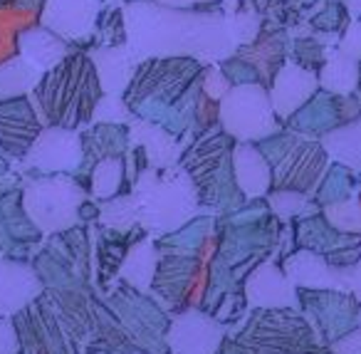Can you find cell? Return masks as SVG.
Returning a JSON list of instances; mask_svg holds the SVG:
<instances>
[{"label": "cell", "mask_w": 361, "mask_h": 354, "mask_svg": "<svg viewBox=\"0 0 361 354\" xmlns=\"http://www.w3.org/2000/svg\"><path fill=\"white\" fill-rule=\"evenodd\" d=\"M285 275L290 278L292 285L310 290H339V293H349L346 290L344 270L331 268L326 258L314 250H300V253L290 255L282 265Z\"/></svg>", "instance_id": "obj_13"}, {"label": "cell", "mask_w": 361, "mask_h": 354, "mask_svg": "<svg viewBox=\"0 0 361 354\" xmlns=\"http://www.w3.org/2000/svg\"><path fill=\"white\" fill-rule=\"evenodd\" d=\"M85 201L87 194L82 184L67 174L37 179L23 191V206L40 233H65L75 228Z\"/></svg>", "instance_id": "obj_4"}, {"label": "cell", "mask_w": 361, "mask_h": 354, "mask_svg": "<svg viewBox=\"0 0 361 354\" xmlns=\"http://www.w3.org/2000/svg\"><path fill=\"white\" fill-rule=\"evenodd\" d=\"M233 176L245 199H262L272 189V166L252 141H235L233 146Z\"/></svg>", "instance_id": "obj_14"}, {"label": "cell", "mask_w": 361, "mask_h": 354, "mask_svg": "<svg viewBox=\"0 0 361 354\" xmlns=\"http://www.w3.org/2000/svg\"><path fill=\"white\" fill-rule=\"evenodd\" d=\"M267 206H270L272 213L282 220L317 211V206L312 203L307 194H300V191H282V189H275L272 194H267Z\"/></svg>", "instance_id": "obj_28"}, {"label": "cell", "mask_w": 361, "mask_h": 354, "mask_svg": "<svg viewBox=\"0 0 361 354\" xmlns=\"http://www.w3.org/2000/svg\"><path fill=\"white\" fill-rule=\"evenodd\" d=\"M85 159L94 156L99 159H111V156H124L129 144V129L126 124H92L90 129L80 131Z\"/></svg>", "instance_id": "obj_21"}, {"label": "cell", "mask_w": 361, "mask_h": 354, "mask_svg": "<svg viewBox=\"0 0 361 354\" xmlns=\"http://www.w3.org/2000/svg\"><path fill=\"white\" fill-rule=\"evenodd\" d=\"M324 218L334 230L346 235L361 233V203L359 199H344L324 206Z\"/></svg>", "instance_id": "obj_27"}, {"label": "cell", "mask_w": 361, "mask_h": 354, "mask_svg": "<svg viewBox=\"0 0 361 354\" xmlns=\"http://www.w3.org/2000/svg\"><path fill=\"white\" fill-rule=\"evenodd\" d=\"M317 77H319V90L331 95H354L359 85V60H351L339 50H329Z\"/></svg>", "instance_id": "obj_23"}, {"label": "cell", "mask_w": 361, "mask_h": 354, "mask_svg": "<svg viewBox=\"0 0 361 354\" xmlns=\"http://www.w3.org/2000/svg\"><path fill=\"white\" fill-rule=\"evenodd\" d=\"M218 124L235 141H260L280 131V117L262 85H233L221 100Z\"/></svg>", "instance_id": "obj_5"}, {"label": "cell", "mask_w": 361, "mask_h": 354, "mask_svg": "<svg viewBox=\"0 0 361 354\" xmlns=\"http://www.w3.org/2000/svg\"><path fill=\"white\" fill-rule=\"evenodd\" d=\"M339 52L351 60H361V20H351L339 37Z\"/></svg>", "instance_id": "obj_33"}, {"label": "cell", "mask_w": 361, "mask_h": 354, "mask_svg": "<svg viewBox=\"0 0 361 354\" xmlns=\"http://www.w3.org/2000/svg\"><path fill=\"white\" fill-rule=\"evenodd\" d=\"M344 280H346V290H354L356 297H361V260L354 268L344 270Z\"/></svg>", "instance_id": "obj_37"}, {"label": "cell", "mask_w": 361, "mask_h": 354, "mask_svg": "<svg viewBox=\"0 0 361 354\" xmlns=\"http://www.w3.org/2000/svg\"><path fill=\"white\" fill-rule=\"evenodd\" d=\"M40 77L42 72L32 67L23 55H13L11 60L0 62V100L30 95Z\"/></svg>", "instance_id": "obj_24"}, {"label": "cell", "mask_w": 361, "mask_h": 354, "mask_svg": "<svg viewBox=\"0 0 361 354\" xmlns=\"http://www.w3.org/2000/svg\"><path fill=\"white\" fill-rule=\"evenodd\" d=\"M247 302L252 307H287V305H297L295 285L290 283V278L285 275V270L277 268L272 260L260 263L250 273L245 285Z\"/></svg>", "instance_id": "obj_16"}, {"label": "cell", "mask_w": 361, "mask_h": 354, "mask_svg": "<svg viewBox=\"0 0 361 354\" xmlns=\"http://www.w3.org/2000/svg\"><path fill=\"white\" fill-rule=\"evenodd\" d=\"M18 352V339L13 332V324L8 319H0V354H16Z\"/></svg>", "instance_id": "obj_34"}, {"label": "cell", "mask_w": 361, "mask_h": 354, "mask_svg": "<svg viewBox=\"0 0 361 354\" xmlns=\"http://www.w3.org/2000/svg\"><path fill=\"white\" fill-rule=\"evenodd\" d=\"M102 97L104 90L99 75L85 50H72L57 67L42 72L40 82L30 92L42 124L75 131L92 124V114Z\"/></svg>", "instance_id": "obj_2"}, {"label": "cell", "mask_w": 361, "mask_h": 354, "mask_svg": "<svg viewBox=\"0 0 361 354\" xmlns=\"http://www.w3.org/2000/svg\"><path fill=\"white\" fill-rule=\"evenodd\" d=\"M45 129L30 95L0 100V149L13 159H25L30 146Z\"/></svg>", "instance_id": "obj_8"}, {"label": "cell", "mask_w": 361, "mask_h": 354, "mask_svg": "<svg viewBox=\"0 0 361 354\" xmlns=\"http://www.w3.org/2000/svg\"><path fill=\"white\" fill-rule=\"evenodd\" d=\"M356 97L361 100V60H359V85H356Z\"/></svg>", "instance_id": "obj_39"}, {"label": "cell", "mask_w": 361, "mask_h": 354, "mask_svg": "<svg viewBox=\"0 0 361 354\" xmlns=\"http://www.w3.org/2000/svg\"><path fill=\"white\" fill-rule=\"evenodd\" d=\"M90 57L97 67L104 95H124V90L129 87L131 77H134L136 67L141 62L129 45L97 47V50H90Z\"/></svg>", "instance_id": "obj_19"}, {"label": "cell", "mask_w": 361, "mask_h": 354, "mask_svg": "<svg viewBox=\"0 0 361 354\" xmlns=\"http://www.w3.org/2000/svg\"><path fill=\"white\" fill-rule=\"evenodd\" d=\"M262 20L265 18L255 11H235V16L228 20V28H231V35L238 45H245V42H252L257 35H260V28H262Z\"/></svg>", "instance_id": "obj_31"}, {"label": "cell", "mask_w": 361, "mask_h": 354, "mask_svg": "<svg viewBox=\"0 0 361 354\" xmlns=\"http://www.w3.org/2000/svg\"><path fill=\"white\" fill-rule=\"evenodd\" d=\"M334 354H361V329H354L344 339L334 342Z\"/></svg>", "instance_id": "obj_35"}, {"label": "cell", "mask_w": 361, "mask_h": 354, "mask_svg": "<svg viewBox=\"0 0 361 354\" xmlns=\"http://www.w3.org/2000/svg\"><path fill=\"white\" fill-rule=\"evenodd\" d=\"M156 265H159V250H156L154 240L144 238L136 240L126 253L124 263L119 268V275L136 290H149V285L154 283Z\"/></svg>", "instance_id": "obj_22"}, {"label": "cell", "mask_w": 361, "mask_h": 354, "mask_svg": "<svg viewBox=\"0 0 361 354\" xmlns=\"http://www.w3.org/2000/svg\"><path fill=\"white\" fill-rule=\"evenodd\" d=\"M72 52V45L45 25H27L18 33V55H23L32 67L47 72L57 67Z\"/></svg>", "instance_id": "obj_18"}, {"label": "cell", "mask_w": 361, "mask_h": 354, "mask_svg": "<svg viewBox=\"0 0 361 354\" xmlns=\"http://www.w3.org/2000/svg\"><path fill=\"white\" fill-rule=\"evenodd\" d=\"M290 55L295 65L305 67V70H310V72H319L322 65L326 62L329 50H324V45H322L314 35L312 37L300 35L295 42H290Z\"/></svg>", "instance_id": "obj_29"}, {"label": "cell", "mask_w": 361, "mask_h": 354, "mask_svg": "<svg viewBox=\"0 0 361 354\" xmlns=\"http://www.w3.org/2000/svg\"><path fill=\"white\" fill-rule=\"evenodd\" d=\"M42 285L30 265L0 258V317H11L40 295Z\"/></svg>", "instance_id": "obj_15"}, {"label": "cell", "mask_w": 361, "mask_h": 354, "mask_svg": "<svg viewBox=\"0 0 361 354\" xmlns=\"http://www.w3.org/2000/svg\"><path fill=\"white\" fill-rule=\"evenodd\" d=\"M223 339V327L198 309L178 314L171 327L169 342L173 354H213Z\"/></svg>", "instance_id": "obj_12"}, {"label": "cell", "mask_w": 361, "mask_h": 354, "mask_svg": "<svg viewBox=\"0 0 361 354\" xmlns=\"http://www.w3.org/2000/svg\"><path fill=\"white\" fill-rule=\"evenodd\" d=\"M319 144L339 166L361 174V117L326 131L324 136H319Z\"/></svg>", "instance_id": "obj_20"}, {"label": "cell", "mask_w": 361, "mask_h": 354, "mask_svg": "<svg viewBox=\"0 0 361 354\" xmlns=\"http://www.w3.org/2000/svg\"><path fill=\"white\" fill-rule=\"evenodd\" d=\"M124 16L126 45L139 60L188 55L208 65L231 57L238 47L223 13L171 11L156 6L154 0H146L129 6Z\"/></svg>", "instance_id": "obj_1"}, {"label": "cell", "mask_w": 361, "mask_h": 354, "mask_svg": "<svg viewBox=\"0 0 361 354\" xmlns=\"http://www.w3.org/2000/svg\"><path fill=\"white\" fill-rule=\"evenodd\" d=\"M346 8V13H349L351 18H356V20H361V0H341Z\"/></svg>", "instance_id": "obj_38"}, {"label": "cell", "mask_w": 361, "mask_h": 354, "mask_svg": "<svg viewBox=\"0 0 361 354\" xmlns=\"http://www.w3.org/2000/svg\"><path fill=\"white\" fill-rule=\"evenodd\" d=\"M329 169V154L317 139H297L272 169V189L300 191L314 196L319 181Z\"/></svg>", "instance_id": "obj_6"}, {"label": "cell", "mask_w": 361, "mask_h": 354, "mask_svg": "<svg viewBox=\"0 0 361 354\" xmlns=\"http://www.w3.org/2000/svg\"><path fill=\"white\" fill-rule=\"evenodd\" d=\"M231 80L226 77V72L221 70V67L216 65H208L206 72H203V80H201V92L206 97H211V100L221 102L223 97L231 92Z\"/></svg>", "instance_id": "obj_32"}, {"label": "cell", "mask_w": 361, "mask_h": 354, "mask_svg": "<svg viewBox=\"0 0 361 354\" xmlns=\"http://www.w3.org/2000/svg\"><path fill=\"white\" fill-rule=\"evenodd\" d=\"M99 0H45L40 13V25L57 33L67 42H82L94 30Z\"/></svg>", "instance_id": "obj_10"}, {"label": "cell", "mask_w": 361, "mask_h": 354, "mask_svg": "<svg viewBox=\"0 0 361 354\" xmlns=\"http://www.w3.org/2000/svg\"><path fill=\"white\" fill-rule=\"evenodd\" d=\"M90 189L97 201H109L121 194V184L126 181L124 174V156H111V159H99L92 169Z\"/></svg>", "instance_id": "obj_25"}, {"label": "cell", "mask_w": 361, "mask_h": 354, "mask_svg": "<svg viewBox=\"0 0 361 354\" xmlns=\"http://www.w3.org/2000/svg\"><path fill=\"white\" fill-rule=\"evenodd\" d=\"M136 117L121 95H104L94 107L92 124H131Z\"/></svg>", "instance_id": "obj_30"}, {"label": "cell", "mask_w": 361, "mask_h": 354, "mask_svg": "<svg viewBox=\"0 0 361 354\" xmlns=\"http://www.w3.org/2000/svg\"><path fill=\"white\" fill-rule=\"evenodd\" d=\"M277 3H280V0H238V8H235V11L245 8V11H255V13H260L262 18H267L272 11H275Z\"/></svg>", "instance_id": "obj_36"}, {"label": "cell", "mask_w": 361, "mask_h": 354, "mask_svg": "<svg viewBox=\"0 0 361 354\" xmlns=\"http://www.w3.org/2000/svg\"><path fill=\"white\" fill-rule=\"evenodd\" d=\"M235 55L240 60H245L247 65L255 70L257 80L262 87L270 90L272 80L277 77V72L285 67L287 55H290V35H287V28L277 25L275 20H262L260 35L252 42L235 47Z\"/></svg>", "instance_id": "obj_9"}, {"label": "cell", "mask_w": 361, "mask_h": 354, "mask_svg": "<svg viewBox=\"0 0 361 354\" xmlns=\"http://www.w3.org/2000/svg\"><path fill=\"white\" fill-rule=\"evenodd\" d=\"M23 169H32L45 174H67L75 171L85 161L80 131L65 129V126H45L30 151L25 154Z\"/></svg>", "instance_id": "obj_7"}, {"label": "cell", "mask_w": 361, "mask_h": 354, "mask_svg": "<svg viewBox=\"0 0 361 354\" xmlns=\"http://www.w3.org/2000/svg\"><path fill=\"white\" fill-rule=\"evenodd\" d=\"M319 90V77L295 62H285L270 85V102L280 122H287L300 107H305Z\"/></svg>", "instance_id": "obj_11"}, {"label": "cell", "mask_w": 361, "mask_h": 354, "mask_svg": "<svg viewBox=\"0 0 361 354\" xmlns=\"http://www.w3.org/2000/svg\"><path fill=\"white\" fill-rule=\"evenodd\" d=\"M129 144L141 146L146 151L149 166H154V169L178 166L180 156H183V146H180L178 136L171 134L164 126L144 119H134L129 124Z\"/></svg>", "instance_id": "obj_17"}, {"label": "cell", "mask_w": 361, "mask_h": 354, "mask_svg": "<svg viewBox=\"0 0 361 354\" xmlns=\"http://www.w3.org/2000/svg\"><path fill=\"white\" fill-rule=\"evenodd\" d=\"M131 194L139 203V225L149 233H176L201 211L196 186L180 166L171 169L149 166L136 179Z\"/></svg>", "instance_id": "obj_3"}, {"label": "cell", "mask_w": 361, "mask_h": 354, "mask_svg": "<svg viewBox=\"0 0 361 354\" xmlns=\"http://www.w3.org/2000/svg\"><path fill=\"white\" fill-rule=\"evenodd\" d=\"M99 220L109 230H131L139 225V203L134 194H119L109 201H102L99 206Z\"/></svg>", "instance_id": "obj_26"}]
</instances>
